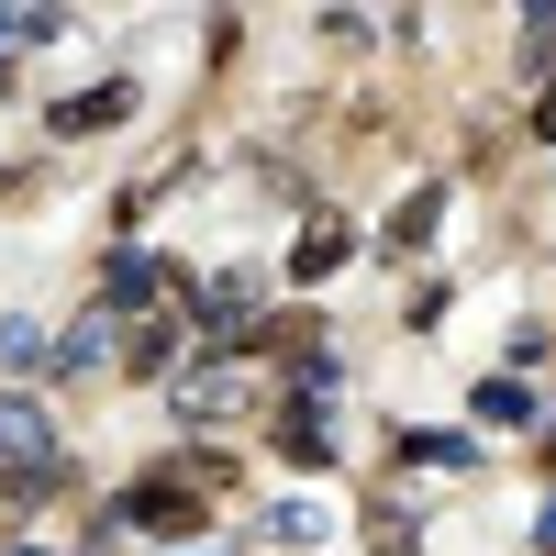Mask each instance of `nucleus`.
I'll use <instances>...</instances> for the list:
<instances>
[{"mask_svg": "<svg viewBox=\"0 0 556 556\" xmlns=\"http://www.w3.org/2000/svg\"><path fill=\"white\" fill-rule=\"evenodd\" d=\"M212 490H223V456H178V468H146V479H123V501H112V523H134V534H201L212 523Z\"/></svg>", "mask_w": 556, "mask_h": 556, "instance_id": "f257e3e1", "label": "nucleus"}, {"mask_svg": "<svg viewBox=\"0 0 556 556\" xmlns=\"http://www.w3.org/2000/svg\"><path fill=\"white\" fill-rule=\"evenodd\" d=\"M45 479H56V424L23 390H0V501H34Z\"/></svg>", "mask_w": 556, "mask_h": 556, "instance_id": "f03ea898", "label": "nucleus"}, {"mask_svg": "<svg viewBox=\"0 0 556 556\" xmlns=\"http://www.w3.org/2000/svg\"><path fill=\"white\" fill-rule=\"evenodd\" d=\"M178 412H190V424H235V412H256V379H245V356H223V367H190V379H178Z\"/></svg>", "mask_w": 556, "mask_h": 556, "instance_id": "7ed1b4c3", "label": "nucleus"}, {"mask_svg": "<svg viewBox=\"0 0 556 556\" xmlns=\"http://www.w3.org/2000/svg\"><path fill=\"white\" fill-rule=\"evenodd\" d=\"M190 312H201V334H223V345H245V334H256V290H245V278H201Z\"/></svg>", "mask_w": 556, "mask_h": 556, "instance_id": "20e7f679", "label": "nucleus"}, {"mask_svg": "<svg viewBox=\"0 0 556 556\" xmlns=\"http://www.w3.org/2000/svg\"><path fill=\"white\" fill-rule=\"evenodd\" d=\"M101 312H134V323L156 312V256H146V245H112V267H101Z\"/></svg>", "mask_w": 556, "mask_h": 556, "instance_id": "39448f33", "label": "nucleus"}, {"mask_svg": "<svg viewBox=\"0 0 556 556\" xmlns=\"http://www.w3.org/2000/svg\"><path fill=\"white\" fill-rule=\"evenodd\" d=\"M178 367V323L146 312V323H123V379H167Z\"/></svg>", "mask_w": 556, "mask_h": 556, "instance_id": "423d86ee", "label": "nucleus"}, {"mask_svg": "<svg viewBox=\"0 0 556 556\" xmlns=\"http://www.w3.org/2000/svg\"><path fill=\"white\" fill-rule=\"evenodd\" d=\"M123 112H134V78H101V89H78V101H56L45 123H56V134H101V123H123Z\"/></svg>", "mask_w": 556, "mask_h": 556, "instance_id": "0eeeda50", "label": "nucleus"}, {"mask_svg": "<svg viewBox=\"0 0 556 556\" xmlns=\"http://www.w3.org/2000/svg\"><path fill=\"white\" fill-rule=\"evenodd\" d=\"M278 456H290V468H323V456H334V434H323V412L312 401H290V412H278V434H267Z\"/></svg>", "mask_w": 556, "mask_h": 556, "instance_id": "6e6552de", "label": "nucleus"}, {"mask_svg": "<svg viewBox=\"0 0 556 556\" xmlns=\"http://www.w3.org/2000/svg\"><path fill=\"white\" fill-rule=\"evenodd\" d=\"M112 356H123V312H89L78 334L56 345V367H112Z\"/></svg>", "mask_w": 556, "mask_h": 556, "instance_id": "1a4fd4ad", "label": "nucleus"}, {"mask_svg": "<svg viewBox=\"0 0 556 556\" xmlns=\"http://www.w3.org/2000/svg\"><path fill=\"white\" fill-rule=\"evenodd\" d=\"M390 456H412V468H479L468 434H390Z\"/></svg>", "mask_w": 556, "mask_h": 556, "instance_id": "9d476101", "label": "nucleus"}, {"mask_svg": "<svg viewBox=\"0 0 556 556\" xmlns=\"http://www.w3.org/2000/svg\"><path fill=\"white\" fill-rule=\"evenodd\" d=\"M334 267H345V223H312L301 256H290V278H334Z\"/></svg>", "mask_w": 556, "mask_h": 556, "instance_id": "9b49d317", "label": "nucleus"}, {"mask_svg": "<svg viewBox=\"0 0 556 556\" xmlns=\"http://www.w3.org/2000/svg\"><path fill=\"white\" fill-rule=\"evenodd\" d=\"M367 556H424V534H412L401 501H379V513H367Z\"/></svg>", "mask_w": 556, "mask_h": 556, "instance_id": "f8f14e48", "label": "nucleus"}, {"mask_svg": "<svg viewBox=\"0 0 556 556\" xmlns=\"http://www.w3.org/2000/svg\"><path fill=\"white\" fill-rule=\"evenodd\" d=\"M434 223H445V190H412V201H401V223H390V245H424Z\"/></svg>", "mask_w": 556, "mask_h": 556, "instance_id": "ddd939ff", "label": "nucleus"}, {"mask_svg": "<svg viewBox=\"0 0 556 556\" xmlns=\"http://www.w3.org/2000/svg\"><path fill=\"white\" fill-rule=\"evenodd\" d=\"M0 367H56V345H45L34 323H0Z\"/></svg>", "mask_w": 556, "mask_h": 556, "instance_id": "4468645a", "label": "nucleus"}, {"mask_svg": "<svg viewBox=\"0 0 556 556\" xmlns=\"http://www.w3.org/2000/svg\"><path fill=\"white\" fill-rule=\"evenodd\" d=\"M523 412H534L523 379H490V390H479V424H523Z\"/></svg>", "mask_w": 556, "mask_h": 556, "instance_id": "2eb2a0df", "label": "nucleus"}, {"mask_svg": "<svg viewBox=\"0 0 556 556\" xmlns=\"http://www.w3.org/2000/svg\"><path fill=\"white\" fill-rule=\"evenodd\" d=\"M267 534H278V545H312V534H323V513H312V501H278Z\"/></svg>", "mask_w": 556, "mask_h": 556, "instance_id": "dca6fc26", "label": "nucleus"}, {"mask_svg": "<svg viewBox=\"0 0 556 556\" xmlns=\"http://www.w3.org/2000/svg\"><path fill=\"white\" fill-rule=\"evenodd\" d=\"M534 134H556V89H545V101H534Z\"/></svg>", "mask_w": 556, "mask_h": 556, "instance_id": "f3484780", "label": "nucleus"}, {"mask_svg": "<svg viewBox=\"0 0 556 556\" xmlns=\"http://www.w3.org/2000/svg\"><path fill=\"white\" fill-rule=\"evenodd\" d=\"M0 89H12V45H0Z\"/></svg>", "mask_w": 556, "mask_h": 556, "instance_id": "a211bd4d", "label": "nucleus"}, {"mask_svg": "<svg viewBox=\"0 0 556 556\" xmlns=\"http://www.w3.org/2000/svg\"><path fill=\"white\" fill-rule=\"evenodd\" d=\"M545 479H556V434H545Z\"/></svg>", "mask_w": 556, "mask_h": 556, "instance_id": "6ab92c4d", "label": "nucleus"}, {"mask_svg": "<svg viewBox=\"0 0 556 556\" xmlns=\"http://www.w3.org/2000/svg\"><path fill=\"white\" fill-rule=\"evenodd\" d=\"M12 556H45V545H12Z\"/></svg>", "mask_w": 556, "mask_h": 556, "instance_id": "aec40b11", "label": "nucleus"}, {"mask_svg": "<svg viewBox=\"0 0 556 556\" xmlns=\"http://www.w3.org/2000/svg\"><path fill=\"white\" fill-rule=\"evenodd\" d=\"M545 545H556V513H545Z\"/></svg>", "mask_w": 556, "mask_h": 556, "instance_id": "412c9836", "label": "nucleus"}]
</instances>
